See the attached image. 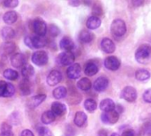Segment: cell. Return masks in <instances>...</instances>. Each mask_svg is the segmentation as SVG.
I'll list each match as a JSON object with an SVG mask.
<instances>
[{"label": "cell", "instance_id": "34", "mask_svg": "<svg viewBox=\"0 0 151 136\" xmlns=\"http://www.w3.org/2000/svg\"><path fill=\"white\" fill-rule=\"evenodd\" d=\"M84 107L85 109L88 111V112H94L96 107H97V104H96V102L93 99H87L85 102H84Z\"/></svg>", "mask_w": 151, "mask_h": 136}, {"label": "cell", "instance_id": "15", "mask_svg": "<svg viewBox=\"0 0 151 136\" xmlns=\"http://www.w3.org/2000/svg\"><path fill=\"white\" fill-rule=\"evenodd\" d=\"M15 48H16V45H15L14 42H5L0 47V54L3 57L11 55L15 50Z\"/></svg>", "mask_w": 151, "mask_h": 136}, {"label": "cell", "instance_id": "13", "mask_svg": "<svg viewBox=\"0 0 151 136\" xmlns=\"http://www.w3.org/2000/svg\"><path fill=\"white\" fill-rule=\"evenodd\" d=\"M101 49L105 53H113L115 51L116 46L114 42L110 38H104L101 42Z\"/></svg>", "mask_w": 151, "mask_h": 136}, {"label": "cell", "instance_id": "26", "mask_svg": "<svg viewBox=\"0 0 151 136\" xmlns=\"http://www.w3.org/2000/svg\"><path fill=\"white\" fill-rule=\"evenodd\" d=\"M56 119V115L51 112V111H46L42 113L41 120L43 124L45 125H49L51 124Z\"/></svg>", "mask_w": 151, "mask_h": 136}, {"label": "cell", "instance_id": "51", "mask_svg": "<svg viewBox=\"0 0 151 136\" xmlns=\"http://www.w3.org/2000/svg\"><path fill=\"white\" fill-rule=\"evenodd\" d=\"M111 136H120L119 134H117V133H113L112 135H111Z\"/></svg>", "mask_w": 151, "mask_h": 136}, {"label": "cell", "instance_id": "33", "mask_svg": "<svg viewBox=\"0 0 151 136\" xmlns=\"http://www.w3.org/2000/svg\"><path fill=\"white\" fill-rule=\"evenodd\" d=\"M12 127V126H17V125H19V124H20V122H21V119H20V117H19V112H12L10 116H9V118H8V121H7Z\"/></svg>", "mask_w": 151, "mask_h": 136}, {"label": "cell", "instance_id": "17", "mask_svg": "<svg viewBox=\"0 0 151 136\" xmlns=\"http://www.w3.org/2000/svg\"><path fill=\"white\" fill-rule=\"evenodd\" d=\"M50 111L56 116H63L66 113V106L60 102H54L51 104Z\"/></svg>", "mask_w": 151, "mask_h": 136}, {"label": "cell", "instance_id": "41", "mask_svg": "<svg viewBox=\"0 0 151 136\" xmlns=\"http://www.w3.org/2000/svg\"><path fill=\"white\" fill-rule=\"evenodd\" d=\"M142 98H143V100H144L146 103L151 104V89H147V90L144 92V94H143V96H142Z\"/></svg>", "mask_w": 151, "mask_h": 136}, {"label": "cell", "instance_id": "43", "mask_svg": "<svg viewBox=\"0 0 151 136\" xmlns=\"http://www.w3.org/2000/svg\"><path fill=\"white\" fill-rule=\"evenodd\" d=\"M62 136H74V131L73 130L71 126H67L65 128V133Z\"/></svg>", "mask_w": 151, "mask_h": 136}, {"label": "cell", "instance_id": "1", "mask_svg": "<svg viewBox=\"0 0 151 136\" xmlns=\"http://www.w3.org/2000/svg\"><path fill=\"white\" fill-rule=\"evenodd\" d=\"M151 58V46L149 44L141 45L135 52V59L141 64H147Z\"/></svg>", "mask_w": 151, "mask_h": 136}, {"label": "cell", "instance_id": "22", "mask_svg": "<svg viewBox=\"0 0 151 136\" xmlns=\"http://www.w3.org/2000/svg\"><path fill=\"white\" fill-rule=\"evenodd\" d=\"M101 19L96 16V15H93L91 17H89L87 20V27L88 29H91V30H94V29H96L98 28L100 26H101Z\"/></svg>", "mask_w": 151, "mask_h": 136}, {"label": "cell", "instance_id": "42", "mask_svg": "<svg viewBox=\"0 0 151 136\" xmlns=\"http://www.w3.org/2000/svg\"><path fill=\"white\" fill-rule=\"evenodd\" d=\"M7 87V82L4 81H0V97H4L5 90Z\"/></svg>", "mask_w": 151, "mask_h": 136}, {"label": "cell", "instance_id": "28", "mask_svg": "<svg viewBox=\"0 0 151 136\" xmlns=\"http://www.w3.org/2000/svg\"><path fill=\"white\" fill-rule=\"evenodd\" d=\"M91 81L88 78H81L77 82V87L82 91H88L91 89Z\"/></svg>", "mask_w": 151, "mask_h": 136}, {"label": "cell", "instance_id": "4", "mask_svg": "<svg viewBox=\"0 0 151 136\" xmlns=\"http://www.w3.org/2000/svg\"><path fill=\"white\" fill-rule=\"evenodd\" d=\"M74 60H75L74 54L69 51H63L57 58V63L63 66H66V65L70 66L71 65L73 64Z\"/></svg>", "mask_w": 151, "mask_h": 136}, {"label": "cell", "instance_id": "2", "mask_svg": "<svg viewBox=\"0 0 151 136\" xmlns=\"http://www.w3.org/2000/svg\"><path fill=\"white\" fill-rule=\"evenodd\" d=\"M111 32L115 37H121L127 32V25L120 19H114L111 25Z\"/></svg>", "mask_w": 151, "mask_h": 136}, {"label": "cell", "instance_id": "8", "mask_svg": "<svg viewBox=\"0 0 151 136\" xmlns=\"http://www.w3.org/2000/svg\"><path fill=\"white\" fill-rule=\"evenodd\" d=\"M11 64L15 68H22L27 65V58L22 53H15L11 57Z\"/></svg>", "mask_w": 151, "mask_h": 136}, {"label": "cell", "instance_id": "29", "mask_svg": "<svg viewBox=\"0 0 151 136\" xmlns=\"http://www.w3.org/2000/svg\"><path fill=\"white\" fill-rule=\"evenodd\" d=\"M21 74H22V76L25 79H29L32 76H34V74H35V69H34V67L31 65L27 64V65H25L21 68Z\"/></svg>", "mask_w": 151, "mask_h": 136}, {"label": "cell", "instance_id": "10", "mask_svg": "<svg viewBox=\"0 0 151 136\" xmlns=\"http://www.w3.org/2000/svg\"><path fill=\"white\" fill-rule=\"evenodd\" d=\"M81 73V67L80 64H77V63H73L66 70L67 77L71 80H76L80 78Z\"/></svg>", "mask_w": 151, "mask_h": 136}, {"label": "cell", "instance_id": "16", "mask_svg": "<svg viewBox=\"0 0 151 136\" xmlns=\"http://www.w3.org/2000/svg\"><path fill=\"white\" fill-rule=\"evenodd\" d=\"M59 47L61 50H65V51H69L72 52V50L74 48V42H73V40L68 37V36H64L59 42Z\"/></svg>", "mask_w": 151, "mask_h": 136}, {"label": "cell", "instance_id": "9", "mask_svg": "<svg viewBox=\"0 0 151 136\" xmlns=\"http://www.w3.org/2000/svg\"><path fill=\"white\" fill-rule=\"evenodd\" d=\"M62 73L58 71V70H52L49 75L47 76V83L48 85H50V87H54L56 85H58L61 81H62Z\"/></svg>", "mask_w": 151, "mask_h": 136}, {"label": "cell", "instance_id": "47", "mask_svg": "<svg viewBox=\"0 0 151 136\" xmlns=\"http://www.w3.org/2000/svg\"><path fill=\"white\" fill-rule=\"evenodd\" d=\"M97 136H108V131L105 129H100L97 133Z\"/></svg>", "mask_w": 151, "mask_h": 136}, {"label": "cell", "instance_id": "24", "mask_svg": "<svg viewBox=\"0 0 151 136\" xmlns=\"http://www.w3.org/2000/svg\"><path fill=\"white\" fill-rule=\"evenodd\" d=\"M87 119H88V117H87L86 113H84L83 112H77L75 113L73 121H74V124H75L77 127H81L84 126V124L86 123Z\"/></svg>", "mask_w": 151, "mask_h": 136}, {"label": "cell", "instance_id": "18", "mask_svg": "<svg viewBox=\"0 0 151 136\" xmlns=\"http://www.w3.org/2000/svg\"><path fill=\"white\" fill-rule=\"evenodd\" d=\"M32 40V44L34 49H42L46 46L47 44V40L44 36H39V35H35L31 37Z\"/></svg>", "mask_w": 151, "mask_h": 136}, {"label": "cell", "instance_id": "25", "mask_svg": "<svg viewBox=\"0 0 151 136\" xmlns=\"http://www.w3.org/2000/svg\"><path fill=\"white\" fill-rule=\"evenodd\" d=\"M94 35L88 30H82L79 35V40L83 43H89L93 41Z\"/></svg>", "mask_w": 151, "mask_h": 136}, {"label": "cell", "instance_id": "37", "mask_svg": "<svg viewBox=\"0 0 151 136\" xmlns=\"http://www.w3.org/2000/svg\"><path fill=\"white\" fill-rule=\"evenodd\" d=\"M14 93H15L14 86L12 84L7 82V87H6V90H5L4 97H11V96H12L14 95Z\"/></svg>", "mask_w": 151, "mask_h": 136}, {"label": "cell", "instance_id": "48", "mask_svg": "<svg viewBox=\"0 0 151 136\" xmlns=\"http://www.w3.org/2000/svg\"><path fill=\"white\" fill-rule=\"evenodd\" d=\"M133 4L134 5V6H140V5H142V4H143V1H142V0H134L133 2Z\"/></svg>", "mask_w": 151, "mask_h": 136}, {"label": "cell", "instance_id": "46", "mask_svg": "<svg viewBox=\"0 0 151 136\" xmlns=\"http://www.w3.org/2000/svg\"><path fill=\"white\" fill-rule=\"evenodd\" d=\"M121 136H135V134H134V132L132 129H127V130L123 132V134H122Z\"/></svg>", "mask_w": 151, "mask_h": 136}, {"label": "cell", "instance_id": "45", "mask_svg": "<svg viewBox=\"0 0 151 136\" xmlns=\"http://www.w3.org/2000/svg\"><path fill=\"white\" fill-rule=\"evenodd\" d=\"M20 136H35L33 132L29 129H25L20 133Z\"/></svg>", "mask_w": 151, "mask_h": 136}, {"label": "cell", "instance_id": "30", "mask_svg": "<svg viewBox=\"0 0 151 136\" xmlns=\"http://www.w3.org/2000/svg\"><path fill=\"white\" fill-rule=\"evenodd\" d=\"M135 78L141 81H147L150 78V73L146 69H139L135 73Z\"/></svg>", "mask_w": 151, "mask_h": 136}, {"label": "cell", "instance_id": "27", "mask_svg": "<svg viewBox=\"0 0 151 136\" xmlns=\"http://www.w3.org/2000/svg\"><path fill=\"white\" fill-rule=\"evenodd\" d=\"M98 73V67L97 65L93 62L87 63L85 66V74L88 76H94Z\"/></svg>", "mask_w": 151, "mask_h": 136}, {"label": "cell", "instance_id": "40", "mask_svg": "<svg viewBox=\"0 0 151 136\" xmlns=\"http://www.w3.org/2000/svg\"><path fill=\"white\" fill-rule=\"evenodd\" d=\"M12 131V126L8 122H4L0 127V133L4 132H11Z\"/></svg>", "mask_w": 151, "mask_h": 136}, {"label": "cell", "instance_id": "44", "mask_svg": "<svg viewBox=\"0 0 151 136\" xmlns=\"http://www.w3.org/2000/svg\"><path fill=\"white\" fill-rule=\"evenodd\" d=\"M24 42H25V44H26L28 48L34 49V48H33V44H32V40H31V37H30V36L25 37V38H24Z\"/></svg>", "mask_w": 151, "mask_h": 136}, {"label": "cell", "instance_id": "19", "mask_svg": "<svg viewBox=\"0 0 151 136\" xmlns=\"http://www.w3.org/2000/svg\"><path fill=\"white\" fill-rule=\"evenodd\" d=\"M31 82L28 79H23L19 82V91L22 96H28L31 93Z\"/></svg>", "mask_w": 151, "mask_h": 136}, {"label": "cell", "instance_id": "5", "mask_svg": "<svg viewBox=\"0 0 151 136\" xmlns=\"http://www.w3.org/2000/svg\"><path fill=\"white\" fill-rule=\"evenodd\" d=\"M32 62L37 66H43L48 63L49 57L47 52L44 50H37L35 51L32 55Z\"/></svg>", "mask_w": 151, "mask_h": 136}, {"label": "cell", "instance_id": "23", "mask_svg": "<svg viewBox=\"0 0 151 136\" xmlns=\"http://www.w3.org/2000/svg\"><path fill=\"white\" fill-rule=\"evenodd\" d=\"M1 35L4 40L9 41L15 37V31L11 27H4L1 30Z\"/></svg>", "mask_w": 151, "mask_h": 136}, {"label": "cell", "instance_id": "11", "mask_svg": "<svg viewBox=\"0 0 151 136\" xmlns=\"http://www.w3.org/2000/svg\"><path fill=\"white\" fill-rule=\"evenodd\" d=\"M104 66L111 71H116L120 67V61L114 56H110L104 60Z\"/></svg>", "mask_w": 151, "mask_h": 136}, {"label": "cell", "instance_id": "7", "mask_svg": "<svg viewBox=\"0 0 151 136\" xmlns=\"http://www.w3.org/2000/svg\"><path fill=\"white\" fill-rule=\"evenodd\" d=\"M119 119V113L117 111H111L109 112H104L101 116V119L104 124H115Z\"/></svg>", "mask_w": 151, "mask_h": 136}, {"label": "cell", "instance_id": "36", "mask_svg": "<svg viewBox=\"0 0 151 136\" xmlns=\"http://www.w3.org/2000/svg\"><path fill=\"white\" fill-rule=\"evenodd\" d=\"M37 132H38V136H53L52 132L49 128L44 127H38Z\"/></svg>", "mask_w": 151, "mask_h": 136}, {"label": "cell", "instance_id": "12", "mask_svg": "<svg viewBox=\"0 0 151 136\" xmlns=\"http://www.w3.org/2000/svg\"><path fill=\"white\" fill-rule=\"evenodd\" d=\"M94 89L97 92L104 91L109 86V80L106 77H99L94 82Z\"/></svg>", "mask_w": 151, "mask_h": 136}, {"label": "cell", "instance_id": "20", "mask_svg": "<svg viewBox=\"0 0 151 136\" xmlns=\"http://www.w3.org/2000/svg\"><path fill=\"white\" fill-rule=\"evenodd\" d=\"M18 19V13L15 11L6 12L3 16V20L7 25H12L15 23Z\"/></svg>", "mask_w": 151, "mask_h": 136}, {"label": "cell", "instance_id": "3", "mask_svg": "<svg viewBox=\"0 0 151 136\" xmlns=\"http://www.w3.org/2000/svg\"><path fill=\"white\" fill-rule=\"evenodd\" d=\"M32 28L33 31L39 36H45L47 30H48V27L47 24L45 23V21L40 18L35 19L32 22Z\"/></svg>", "mask_w": 151, "mask_h": 136}, {"label": "cell", "instance_id": "39", "mask_svg": "<svg viewBox=\"0 0 151 136\" xmlns=\"http://www.w3.org/2000/svg\"><path fill=\"white\" fill-rule=\"evenodd\" d=\"M142 132L143 135L151 136V123L150 122H146L142 127Z\"/></svg>", "mask_w": 151, "mask_h": 136}, {"label": "cell", "instance_id": "6", "mask_svg": "<svg viewBox=\"0 0 151 136\" xmlns=\"http://www.w3.org/2000/svg\"><path fill=\"white\" fill-rule=\"evenodd\" d=\"M121 97L129 103H133L137 98V92L136 89L131 86H127L123 89L121 92Z\"/></svg>", "mask_w": 151, "mask_h": 136}, {"label": "cell", "instance_id": "21", "mask_svg": "<svg viewBox=\"0 0 151 136\" xmlns=\"http://www.w3.org/2000/svg\"><path fill=\"white\" fill-rule=\"evenodd\" d=\"M115 107H116V105H115L114 102L110 98L104 99L100 103V109L104 112H109L114 111Z\"/></svg>", "mask_w": 151, "mask_h": 136}, {"label": "cell", "instance_id": "38", "mask_svg": "<svg viewBox=\"0 0 151 136\" xmlns=\"http://www.w3.org/2000/svg\"><path fill=\"white\" fill-rule=\"evenodd\" d=\"M18 4H19L18 0H6L4 2V7H7V8H15L18 6Z\"/></svg>", "mask_w": 151, "mask_h": 136}, {"label": "cell", "instance_id": "32", "mask_svg": "<svg viewBox=\"0 0 151 136\" xmlns=\"http://www.w3.org/2000/svg\"><path fill=\"white\" fill-rule=\"evenodd\" d=\"M4 77L6 79V80H9V81H15L17 80V78L19 77V73L17 71L13 70V69H5L4 71V73H3Z\"/></svg>", "mask_w": 151, "mask_h": 136}, {"label": "cell", "instance_id": "14", "mask_svg": "<svg viewBox=\"0 0 151 136\" xmlns=\"http://www.w3.org/2000/svg\"><path fill=\"white\" fill-rule=\"evenodd\" d=\"M46 99V95L44 94H40V95H36L35 96H33L32 98H30V100L27 102V107L30 109H35L36 107H38L42 103H43Z\"/></svg>", "mask_w": 151, "mask_h": 136}, {"label": "cell", "instance_id": "35", "mask_svg": "<svg viewBox=\"0 0 151 136\" xmlns=\"http://www.w3.org/2000/svg\"><path fill=\"white\" fill-rule=\"evenodd\" d=\"M49 33L51 36L56 37L60 34V29L58 28V26L54 25V24H50L49 26Z\"/></svg>", "mask_w": 151, "mask_h": 136}, {"label": "cell", "instance_id": "31", "mask_svg": "<svg viewBox=\"0 0 151 136\" xmlns=\"http://www.w3.org/2000/svg\"><path fill=\"white\" fill-rule=\"evenodd\" d=\"M66 95L67 89L63 86H59L53 90V96L56 99H63L66 96Z\"/></svg>", "mask_w": 151, "mask_h": 136}, {"label": "cell", "instance_id": "49", "mask_svg": "<svg viewBox=\"0 0 151 136\" xmlns=\"http://www.w3.org/2000/svg\"><path fill=\"white\" fill-rule=\"evenodd\" d=\"M69 4H71L73 6H79L81 4V2L80 1H77V0H73V1H70L69 2Z\"/></svg>", "mask_w": 151, "mask_h": 136}, {"label": "cell", "instance_id": "50", "mask_svg": "<svg viewBox=\"0 0 151 136\" xmlns=\"http://www.w3.org/2000/svg\"><path fill=\"white\" fill-rule=\"evenodd\" d=\"M0 136H14L12 131L11 132H4V133H0Z\"/></svg>", "mask_w": 151, "mask_h": 136}]
</instances>
